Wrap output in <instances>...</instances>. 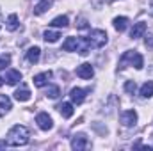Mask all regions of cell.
Returning a JSON list of instances; mask_svg holds the SVG:
<instances>
[{"label": "cell", "mask_w": 153, "mask_h": 151, "mask_svg": "<svg viewBox=\"0 0 153 151\" xmlns=\"http://www.w3.org/2000/svg\"><path fill=\"white\" fill-rule=\"evenodd\" d=\"M52 4H53V0H39L38 4L34 5V14H38V16L45 14V13L52 7Z\"/></svg>", "instance_id": "7c38bea8"}, {"label": "cell", "mask_w": 153, "mask_h": 151, "mask_svg": "<svg viewBox=\"0 0 153 151\" xmlns=\"http://www.w3.org/2000/svg\"><path fill=\"white\" fill-rule=\"evenodd\" d=\"M109 41V36L105 30L102 29H94L91 30L85 38H78V48L76 52L80 55H87L91 50H98V48H103Z\"/></svg>", "instance_id": "6da1fadb"}, {"label": "cell", "mask_w": 153, "mask_h": 151, "mask_svg": "<svg viewBox=\"0 0 153 151\" xmlns=\"http://www.w3.org/2000/svg\"><path fill=\"white\" fill-rule=\"evenodd\" d=\"M11 109H13L11 98H9V96H5V94H0V117H2V115H5Z\"/></svg>", "instance_id": "4fadbf2b"}, {"label": "cell", "mask_w": 153, "mask_h": 151, "mask_svg": "<svg viewBox=\"0 0 153 151\" xmlns=\"http://www.w3.org/2000/svg\"><path fill=\"white\" fill-rule=\"evenodd\" d=\"M18 27H20V23H18V16H16V14H9L7 20H5V29L11 30V32H14Z\"/></svg>", "instance_id": "ffe728a7"}, {"label": "cell", "mask_w": 153, "mask_h": 151, "mask_svg": "<svg viewBox=\"0 0 153 151\" xmlns=\"http://www.w3.org/2000/svg\"><path fill=\"white\" fill-rule=\"evenodd\" d=\"M22 80V73L18 71V70H9L5 76H4V82L7 84V85H16L18 82Z\"/></svg>", "instance_id": "9c48e42d"}, {"label": "cell", "mask_w": 153, "mask_h": 151, "mask_svg": "<svg viewBox=\"0 0 153 151\" xmlns=\"http://www.w3.org/2000/svg\"><path fill=\"white\" fill-rule=\"evenodd\" d=\"M36 123H38L39 128L45 130V132H48V130L53 128V121H52V117L46 112H39L38 115H36Z\"/></svg>", "instance_id": "8992f818"}, {"label": "cell", "mask_w": 153, "mask_h": 151, "mask_svg": "<svg viewBox=\"0 0 153 151\" xmlns=\"http://www.w3.org/2000/svg\"><path fill=\"white\" fill-rule=\"evenodd\" d=\"M39 57H41V48L39 46H32V48L27 50V61L30 64H36L39 61Z\"/></svg>", "instance_id": "e0dca14e"}, {"label": "cell", "mask_w": 153, "mask_h": 151, "mask_svg": "<svg viewBox=\"0 0 153 151\" xmlns=\"http://www.w3.org/2000/svg\"><path fill=\"white\" fill-rule=\"evenodd\" d=\"M87 148H91V142H89L87 135L85 133H75L73 139H71V150L84 151V150H87Z\"/></svg>", "instance_id": "277c9868"}, {"label": "cell", "mask_w": 153, "mask_h": 151, "mask_svg": "<svg viewBox=\"0 0 153 151\" xmlns=\"http://www.w3.org/2000/svg\"><path fill=\"white\" fill-rule=\"evenodd\" d=\"M85 94H87V91H85V89H80V87H73V89L70 91V98H71V101L76 103V105L84 103Z\"/></svg>", "instance_id": "ba28073f"}, {"label": "cell", "mask_w": 153, "mask_h": 151, "mask_svg": "<svg viewBox=\"0 0 153 151\" xmlns=\"http://www.w3.org/2000/svg\"><path fill=\"white\" fill-rule=\"evenodd\" d=\"M5 146H7V142H5V141H0V150H2V148H5Z\"/></svg>", "instance_id": "4316f807"}, {"label": "cell", "mask_w": 153, "mask_h": 151, "mask_svg": "<svg viewBox=\"0 0 153 151\" xmlns=\"http://www.w3.org/2000/svg\"><path fill=\"white\" fill-rule=\"evenodd\" d=\"M52 78V71H43V73H38L34 76V85L36 87H45L48 85V80Z\"/></svg>", "instance_id": "8fae6325"}, {"label": "cell", "mask_w": 153, "mask_h": 151, "mask_svg": "<svg viewBox=\"0 0 153 151\" xmlns=\"http://www.w3.org/2000/svg\"><path fill=\"white\" fill-rule=\"evenodd\" d=\"M76 48H78V38L70 36V38L64 39V43H62V50L64 52H76Z\"/></svg>", "instance_id": "5bb4252c"}, {"label": "cell", "mask_w": 153, "mask_h": 151, "mask_svg": "<svg viewBox=\"0 0 153 151\" xmlns=\"http://www.w3.org/2000/svg\"><path fill=\"white\" fill-rule=\"evenodd\" d=\"M14 100H18V101H29V100H30V91H29V87H27V85H22V87L14 93Z\"/></svg>", "instance_id": "9a60e30c"}, {"label": "cell", "mask_w": 153, "mask_h": 151, "mask_svg": "<svg viewBox=\"0 0 153 151\" xmlns=\"http://www.w3.org/2000/svg\"><path fill=\"white\" fill-rule=\"evenodd\" d=\"M112 25H114V29L117 32H125L126 27H128V18L126 16H117V18H114Z\"/></svg>", "instance_id": "ac0fdd59"}, {"label": "cell", "mask_w": 153, "mask_h": 151, "mask_svg": "<svg viewBox=\"0 0 153 151\" xmlns=\"http://www.w3.org/2000/svg\"><path fill=\"white\" fill-rule=\"evenodd\" d=\"M2 85H4V78H0V87H2Z\"/></svg>", "instance_id": "83f0119b"}, {"label": "cell", "mask_w": 153, "mask_h": 151, "mask_svg": "<svg viewBox=\"0 0 153 151\" xmlns=\"http://www.w3.org/2000/svg\"><path fill=\"white\" fill-rule=\"evenodd\" d=\"M78 29H87V21H85V20H80V23H78Z\"/></svg>", "instance_id": "484cf974"}, {"label": "cell", "mask_w": 153, "mask_h": 151, "mask_svg": "<svg viewBox=\"0 0 153 151\" xmlns=\"http://www.w3.org/2000/svg\"><path fill=\"white\" fill-rule=\"evenodd\" d=\"M126 66H134L135 70H143V66H144L143 55H141L139 52H134V50L125 52V53L121 55V59H119V70H123V68H126Z\"/></svg>", "instance_id": "3957f363"}, {"label": "cell", "mask_w": 153, "mask_h": 151, "mask_svg": "<svg viewBox=\"0 0 153 151\" xmlns=\"http://www.w3.org/2000/svg\"><path fill=\"white\" fill-rule=\"evenodd\" d=\"M59 94H61L59 85H48V89H46V98L55 100V98H59Z\"/></svg>", "instance_id": "603a6c76"}, {"label": "cell", "mask_w": 153, "mask_h": 151, "mask_svg": "<svg viewBox=\"0 0 153 151\" xmlns=\"http://www.w3.org/2000/svg\"><path fill=\"white\" fill-rule=\"evenodd\" d=\"M50 25H52V27H57V29H64V27L70 25V18H68V16H57V18L52 20Z\"/></svg>", "instance_id": "44dd1931"}, {"label": "cell", "mask_w": 153, "mask_h": 151, "mask_svg": "<svg viewBox=\"0 0 153 151\" xmlns=\"http://www.w3.org/2000/svg\"><path fill=\"white\" fill-rule=\"evenodd\" d=\"M9 64H11V55H2V57H0V71L5 70Z\"/></svg>", "instance_id": "d4e9b609"}, {"label": "cell", "mask_w": 153, "mask_h": 151, "mask_svg": "<svg viewBox=\"0 0 153 151\" xmlns=\"http://www.w3.org/2000/svg\"><path fill=\"white\" fill-rule=\"evenodd\" d=\"M119 121H121L123 126L132 128V126H135V123H137V112H135V110H123V112L119 114Z\"/></svg>", "instance_id": "5b68a950"}, {"label": "cell", "mask_w": 153, "mask_h": 151, "mask_svg": "<svg viewBox=\"0 0 153 151\" xmlns=\"http://www.w3.org/2000/svg\"><path fill=\"white\" fill-rule=\"evenodd\" d=\"M141 96L143 98H152L153 96V82H146V84H143V87H141Z\"/></svg>", "instance_id": "7402d4cb"}, {"label": "cell", "mask_w": 153, "mask_h": 151, "mask_svg": "<svg viewBox=\"0 0 153 151\" xmlns=\"http://www.w3.org/2000/svg\"><path fill=\"white\" fill-rule=\"evenodd\" d=\"M30 141V132L27 126L23 124H14L9 132H7V146H25Z\"/></svg>", "instance_id": "7a4b0ae2"}, {"label": "cell", "mask_w": 153, "mask_h": 151, "mask_svg": "<svg viewBox=\"0 0 153 151\" xmlns=\"http://www.w3.org/2000/svg\"><path fill=\"white\" fill-rule=\"evenodd\" d=\"M144 32H146V23L144 21H139V23H135L134 27H132V30H130V38L132 39H139L144 36Z\"/></svg>", "instance_id": "30bf717a"}, {"label": "cell", "mask_w": 153, "mask_h": 151, "mask_svg": "<svg viewBox=\"0 0 153 151\" xmlns=\"http://www.w3.org/2000/svg\"><path fill=\"white\" fill-rule=\"evenodd\" d=\"M57 110L61 112V115H62V117H66V119H68V117H71V115H73V112H75V110H73V105H71L70 101H62V103L57 107Z\"/></svg>", "instance_id": "2e32d148"}, {"label": "cell", "mask_w": 153, "mask_h": 151, "mask_svg": "<svg viewBox=\"0 0 153 151\" xmlns=\"http://www.w3.org/2000/svg\"><path fill=\"white\" fill-rule=\"evenodd\" d=\"M123 89H125L128 94H134V93H135V89H137V85H135V82H134V80H126V82H125V85H123Z\"/></svg>", "instance_id": "cb8c5ba5"}, {"label": "cell", "mask_w": 153, "mask_h": 151, "mask_svg": "<svg viewBox=\"0 0 153 151\" xmlns=\"http://www.w3.org/2000/svg\"><path fill=\"white\" fill-rule=\"evenodd\" d=\"M107 2H114V0H107Z\"/></svg>", "instance_id": "f1b7e54d"}, {"label": "cell", "mask_w": 153, "mask_h": 151, "mask_svg": "<svg viewBox=\"0 0 153 151\" xmlns=\"http://www.w3.org/2000/svg\"><path fill=\"white\" fill-rule=\"evenodd\" d=\"M93 75H94V68H93L89 62H84V64H80V66L76 68V76H80V78H84V80L93 78Z\"/></svg>", "instance_id": "52a82bcc"}, {"label": "cell", "mask_w": 153, "mask_h": 151, "mask_svg": "<svg viewBox=\"0 0 153 151\" xmlns=\"http://www.w3.org/2000/svg\"><path fill=\"white\" fill-rule=\"evenodd\" d=\"M59 38H61V32H59V30L48 29V30L43 32V39H45L46 43H55V41H59Z\"/></svg>", "instance_id": "d6986e66"}]
</instances>
